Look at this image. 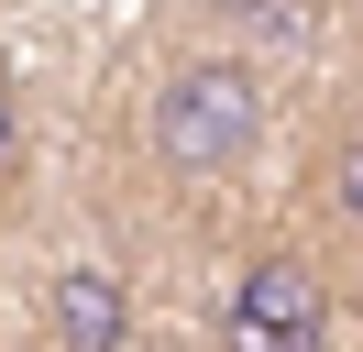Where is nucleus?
I'll return each instance as SVG.
<instances>
[{"label": "nucleus", "mask_w": 363, "mask_h": 352, "mask_svg": "<svg viewBox=\"0 0 363 352\" xmlns=\"http://www.w3.org/2000/svg\"><path fill=\"white\" fill-rule=\"evenodd\" d=\"M264 132H275V77L220 33L177 44L143 88V165L177 198H231L264 165Z\"/></svg>", "instance_id": "obj_1"}, {"label": "nucleus", "mask_w": 363, "mask_h": 352, "mask_svg": "<svg viewBox=\"0 0 363 352\" xmlns=\"http://www.w3.org/2000/svg\"><path fill=\"white\" fill-rule=\"evenodd\" d=\"M220 352H341V264L297 231L242 242L220 286Z\"/></svg>", "instance_id": "obj_2"}, {"label": "nucleus", "mask_w": 363, "mask_h": 352, "mask_svg": "<svg viewBox=\"0 0 363 352\" xmlns=\"http://www.w3.org/2000/svg\"><path fill=\"white\" fill-rule=\"evenodd\" d=\"M45 352H133V286L111 264H55L45 275Z\"/></svg>", "instance_id": "obj_3"}, {"label": "nucleus", "mask_w": 363, "mask_h": 352, "mask_svg": "<svg viewBox=\"0 0 363 352\" xmlns=\"http://www.w3.org/2000/svg\"><path fill=\"white\" fill-rule=\"evenodd\" d=\"M23 154H33V132H23V88H11V66H0V198L23 187Z\"/></svg>", "instance_id": "obj_5"}, {"label": "nucleus", "mask_w": 363, "mask_h": 352, "mask_svg": "<svg viewBox=\"0 0 363 352\" xmlns=\"http://www.w3.org/2000/svg\"><path fill=\"white\" fill-rule=\"evenodd\" d=\"M308 187H319V253H352L363 264V110H341L330 132H319V165H308Z\"/></svg>", "instance_id": "obj_4"}]
</instances>
